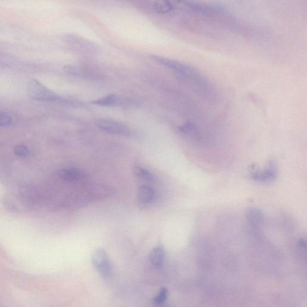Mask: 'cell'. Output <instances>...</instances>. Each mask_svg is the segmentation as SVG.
I'll list each match as a JSON object with an SVG mask.
<instances>
[{
  "label": "cell",
  "mask_w": 307,
  "mask_h": 307,
  "mask_svg": "<svg viewBox=\"0 0 307 307\" xmlns=\"http://www.w3.org/2000/svg\"><path fill=\"white\" fill-rule=\"evenodd\" d=\"M4 205L10 211L26 212L41 205L39 192L28 189H21L4 196Z\"/></svg>",
  "instance_id": "6da1fadb"
},
{
  "label": "cell",
  "mask_w": 307,
  "mask_h": 307,
  "mask_svg": "<svg viewBox=\"0 0 307 307\" xmlns=\"http://www.w3.org/2000/svg\"><path fill=\"white\" fill-rule=\"evenodd\" d=\"M152 59L154 61L167 67V68L171 69L172 71L181 75V76L193 80L195 82V85L204 87L207 84L205 80L192 67L180 63V62L176 60L163 57V56L153 55Z\"/></svg>",
  "instance_id": "7a4b0ae2"
},
{
  "label": "cell",
  "mask_w": 307,
  "mask_h": 307,
  "mask_svg": "<svg viewBox=\"0 0 307 307\" xmlns=\"http://www.w3.org/2000/svg\"><path fill=\"white\" fill-rule=\"evenodd\" d=\"M26 91L29 98L37 101L54 102L60 101L61 97L53 93L36 79L27 83Z\"/></svg>",
  "instance_id": "3957f363"
},
{
  "label": "cell",
  "mask_w": 307,
  "mask_h": 307,
  "mask_svg": "<svg viewBox=\"0 0 307 307\" xmlns=\"http://www.w3.org/2000/svg\"><path fill=\"white\" fill-rule=\"evenodd\" d=\"M91 262L94 267L104 278H107L111 274L112 264L103 249L99 248L93 252L91 256Z\"/></svg>",
  "instance_id": "277c9868"
},
{
  "label": "cell",
  "mask_w": 307,
  "mask_h": 307,
  "mask_svg": "<svg viewBox=\"0 0 307 307\" xmlns=\"http://www.w3.org/2000/svg\"><path fill=\"white\" fill-rule=\"evenodd\" d=\"M250 176L252 179L257 182L274 181L278 176V169L276 161L273 159L269 160L265 169L261 171H253Z\"/></svg>",
  "instance_id": "5b68a950"
},
{
  "label": "cell",
  "mask_w": 307,
  "mask_h": 307,
  "mask_svg": "<svg viewBox=\"0 0 307 307\" xmlns=\"http://www.w3.org/2000/svg\"><path fill=\"white\" fill-rule=\"evenodd\" d=\"M96 125L101 130L107 133L121 136H130L131 131L128 127L117 121L107 119H98Z\"/></svg>",
  "instance_id": "8992f818"
},
{
  "label": "cell",
  "mask_w": 307,
  "mask_h": 307,
  "mask_svg": "<svg viewBox=\"0 0 307 307\" xmlns=\"http://www.w3.org/2000/svg\"><path fill=\"white\" fill-rule=\"evenodd\" d=\"M246 218L248 224L253 230H258L263 223V214L259 209L249 208L246 210Z\"/></svg>",
  "instance_id": "52a82bcc"
},
{
  "label": "cell",
  "mask_w": 307,
  "mask_h": 307,
  "mask_svg": "<svg viewBox=\"0 0 307 307\" xmlns=\"http://www.w3.org/2000/svg\"><path fill=\"white\" fill-rule=\"evenodd\" d=\"M58 176L64 181L77 182L82 181L84 179L85 174L79 169L67 168L59 171Z\"/></svg>",
  "instance_id": "ba28073f"
},
{
  "label": "cell",
  "mask_w": 307,
  "mask_h": 307,
  "mask_svg": "<svg viewBox=\"0 0 307 307\" xmlns=\"http://www.w3.org/2000/svg\"><path fill=\"white\" fill-rule=\"evenodd\" d=\"M137 197L141 203L144 204H150L155 198L154 190L149 185H141L139 188Z\"/></svg>",
  "instance_id": "9c48e42d"
},
{
  "label": "cell",
  "mask_w": 307,
  "mask_h": 307,
  "mask_svg": "<svg viewBox=\"0 0 307 307\" xmlns=\"http://www.w3.org/2000/svg\"><path fill=\"white\" fill-rule=\"evenodd\" d=\"M151 263L156 268H160L163 265L165 260V252L161 247L154 248L150 254Z\"/></svg>",
  "instance_id": "30bf717a"
},
{
  "label": "cell",
  "mask_w": 307,
  "mask_h": 307,
  "mask_svg": "<svg viewBox=\"0 0 307 307\" xmlns=\"http://www.w3.org/2000/svg\"><path fill=\"white\" fill-rule=\"evenodd\" d=\"M118 101L119 100H118L117 96L114 95V94H110V95L104 96L103 98L93 101L91 103L101 106H112L118 104Z\"/></svg>",
  "instance_id": "8fae6325"
},
{
  "label": "cell",
  "mask_w": 307,
  "mask_h": 307,
  "mask_svg": "<svg viewBox=\"0 0 307 307\" xmlns=\"http://www.w3.org/2000/svg\"><path fill=\"white\" fill-rule=\"evenodd\" d=\"M133 172L137 177L145 181H152L154 179L153 175L142 167L138 166L134 167Z\"/></svg>",
  "instance_id": "7c38bea8"
},
{
  "label": "cell",
  "mask_w": 307,
  "mask_h": 307,
  "mask_svg": "<svg viewBox=\"0 0 307 307\" xmlns=\"http://www.w3.org/2000/svg\"><path fill=\"white\" fill-rule=\"evenodd\" d=\"M155 7L156 10L161 13H168L173 9L169 0H156Z\"/></svg>",
  "instance_id": "4fadbf2b"
},
{
  "label": "cell",
  "mask_w": 307,
  "mask_h": 307,
  "mask_svg": "<svg viewBox=\"0 0 307 307\" xmlns=\"http://www.w3.org/2000/svg\"><path fill=\"white\" fill-rule=\"evenodd\" d=\"M169 296L168 290L165 287H162L158 294L153 298V303L156 306L162 305L167 300Z\"/></svg>",
  "instance_id": "5bb4252c"
},
{
  "label": "cell",
  "mask_w": 307,
  "mask_h": 307,
  "mask_svg": "<svg viewBox=\"0 0 307 307\" xmlns=\"http://www.w3.org/2000/svg\"><path fill=\"white\" fill-rule=\"evenodd\" d=\"M29 150L26 145L19 144L14 147V153L20 157H26L29 154Z\"/></svg>",
  "instance_id": "9a60e30c"
},
{
  "label": "cell",
  "mask_w": 307,
  "mask_h": 307,
  "mask_svg": "<svg viewBox=\"0 0 307 307\" xmlns=\"http://www.w3.org/2000/svg\"><path fill=\"white\" fill-rule=\"evenodd\" d=\"M13 118L11 115L7 113L0 112V126H8L11 125Z\"/></svg>",
  "instance_id": "2e32d148"
},
{
  "label": "cell",
  "mask_w": 307,
  "mask_h": 307,
  "mask_svg": "<svg viewBox=\"0 0 307 307\" xmlns=\"http://www.w3.org/2000/svg\"><path fill=\"white\" fill-rule=\"evenodd\" d=\"M64 71L67 74L74 75H79L80 73L79 69L74 66H66L64 67Z\"/></svg>",
  "instance_id": "e0dca14e"
}]
</instances>
